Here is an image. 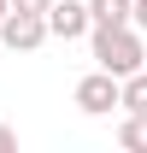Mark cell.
<instances>
[{"label":"cell","mask_w":147,"mask_h":153,"mask_svg":"<svg viewBox=\"0 0 147 153\" xmlns=\"http://www.w3.org/2000/svg\"><path fill=\"white\" fill-rule=\"evenodd\" d=\"M88 47H94V65L112 71V76H129V71L147 65V47H141V30L135 24H94Z\"/></svg>","instance_id":"6da1fadb"},{"label":"cell","mask_w":147,"mask_h":153,"mask_svg":"<svg viewBox=\"0 0 147 153\" xmlns=\"http://www.w3.org/2000/svg\"><path fill=\"white\" fill-rule=\"evenodd\" d=\"M76 112H88V118H106L112 106H124V76H112V71H100V65H94L88 76H82V82H76Z\"/></svg>","instance_id":"7a4b0ae2"},{"label":"cell","mask_w":147,"mask_h":153,"mask_svg":"<svg viewBox=\"0 0 147 153\" xmlns=\"http://www.w3.org/2000/svg\"><path fill=\"white\" fill-rule=\"evenodd\" d=\"M6 12H12V0H0V18H6Z\"/></svg>","instance_id":"8fae6325"},{"label":"cell","mask_w":147,"mask_h":153,"mask_svg":"<svg viewBox=\"0 0 147 153\" xmlns=\"http://www.w3.org/2000/svg\"><path fill=\"white\" fill-rule=\"evenodd\" d=\"M124 112H147V65L124 76Z\"/></svg>","instance_id":"52a82bcc"},{"label":"cell","mask_w":147,"mask_h":153,"mask_svg":"<svg viewBox=\"0 0 147 153\" xmlns=\"http://www.w3.org/2000/svg\"><path fill=\"white\" fill-rule=\"evenodd\" d=\"M129 24H135V30L147 36V0H135V18H129Z\"/></svg>","instance_id":"30bf717a"},{"label":"cell","mask_w":147,"mask_h":153,"mask_svg":"<svg viewBox=\"0 0 147 153\" xmlns=\"http://www.w3.org/2000/svg\"><path fill=\"white\" fill-rule=\"evenodd\" d=\"M88 30H94L88 0H53V6H47V36H59V41H82Z\"/></svg>","instance_id":"277c9868"},{"label":"cell","mask_w":147,"mask_h":153,"mask_svg":"<svg viewBox=\"0 0 147 153\" xmlns=\"http://www.w3.org/2000/svg\"><path fill=\"white\" fill-rule=\"evenodd\" d=\"M12 6H18V12H47L53 0H12Z\"/></svg>","instance_id":"9c48e42d"},{"label":"cell","mask_w":147,"mask_h":153,"mask_svg":"<svg viewBox=\"0 0 147 153\" xmlns=\"http://www.w3.org/2000/svg\"><path fill=\"white\" fill-rule=\"evenodd\" d=\"M18 147V130H12V124H0V153H12Z\"/></svg>","instance_id":"ba28073f"},{"label":"cell","mask_w":147,"mask_h":153,"mask_svg":"<svg viewBox=\"0 0 147 153\" xmlns=\"http://www.w3.org/2000/svg\"><path fill=\"white\" fill-rule=\"evenodd\" d=\"M118 147L147 153V112H124V124H118Z\"/></svg>","instance_id":"5b68a950"},{"label":"cell","mask_w":147,"mask_h":153,"mask_svg":"<svg viewBox=\"0 0 147 153\" xmlns=\"http://www.w3.org/2000/svg\"><path fill=\"white\" fill-rule=\"evenodd\" d=\"M94 24H129L135 18V0H88Z\"/></svg>","instance_id":"8992f818"},{"label":"cell","mask_w":147,"mask_h":153,"mask_svg":"<svg viewBox=\"0 0 147 153\" xmlns=\"http://www.w3.org/2000/svg\"><path fill=\"white\" fill-rule=\"evenodd\" d=\"M0 41H6L12 53H36L41 41H47V12H18V6H12V12L0 18Z\"/></svg>","instance_id":"3957f363"}]
</instances>
